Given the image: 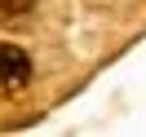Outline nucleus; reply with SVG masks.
Instances as JSON below:
<instances>
[{"label": "nucleus", "mask_w": 146, "mask_h": 137, "mask_svg": "<svg viewBox=\"0 0 146 137\" xmlns=\"http://www.w3.org/2000/svg\"><path fill=\"white\" fill-rule=\"evenodd\" d=\"M31 80V58L13 44H0V89H18Z\"/></svg>", "instance_id": "obj_1"}]
</instances>
